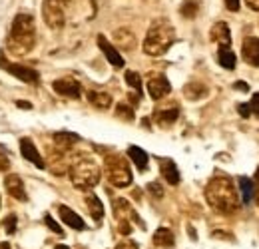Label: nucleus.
<instances>
[{
    "label": "nucleus",
    "mask_w": 259,
    "mask_h": 249,
    "mask_svg": "<svg viewBox=\"0 0 259 249\" xmlns=\"http://www.w3.org/2000/svg\"><path fill=\"white\" fill-rule=\"evenodd\" d=\"M205 199L209 208L220 214H233L239 208V197H237V189L233 186V180L224 174H218L207 182Z\"/></svg>",
    "instance_id": "nucleus-1"
},
{
    "label": "nucleus",
    "mask_w": 259,
    "mask_h": 249,
    "mask_svg": "<svg viewBox=\"0 0 259 249\" xmlns=\"http://www.w3.org/2000/svg\"><path fill=\"white\" fill-rule=\"evenodd\" d=\"M36 42V22L34 16L28 12H20L14 16L10 34L6 40V48L14 56H24L34 48Z\"/></svg>",
    "instance_id": "nucleus-2"
},
{
    "label": "nucleus",
    "mask_w": 259,
    "mask_h": 249,
    "mask_svg": "<svg viewBox=\"0 0 259 249\" xmlns=\"http://www.w3.org/2000/svg\"><path fill=\"white\" fill-rule=\"evenodd\" d=\"M174 40H176L174 26L167 20L160 18L150 26V30H148L144 42H142V48H144V52L148 56H162L169 50Z\"/></svg>",
    "instance_id": "nucleus-3"
},
{
    "label": "nucleus",
    "mask_w": 259,
    "mask_h": 249,
    "mask_svg": "<svg viewBox=\"0 0 259 249\" xmlns=\"http://www.w3.org/2000/svg\"><path fill=\"white\" fill-rule=\"evenodd\" d=\"M68 174H70V180L76 189H92L94 186H98V182L102 178L100 165L86 156L74 157Z\"/></svg>",
    "instance_id": "nucleus-4"
},
{
    "label": "nucleus",
    "mask_w": 259,
    "mask_h": 249,
    "mask_svg": "<svg viewBox=\"0 0 259 249\" xmlns=\"http://www.w3.org/2000/svg\"><path fill=\"white\" fill-rule=\"evenodd\" d=\"M106 178L114 187H128L132 184V170L130 163L118 154H110L104 159Z\"/></svg>",
    "instance_id": "nucleus-5"
},
{
    "label": "nucleus",
    "mask_w": 259,
    "mask_h": 249,
    "mask_svg": "<svg viewBox=\"0 0 259 249\" xmlns=\"http://www.w3.org/2000/svg\"><path fill=\"white\" fill-rule=\"evenodd\" d=\"M70 0H44L42 2V18L48 28L60 30L66 24V6Z\"/></svg>",
    "instance_id": "nucleus-6"
},
{
    "label": "nucleus",
    "mask_w": 259,
    "mask_h": 249,
    "mask_svg": "<svg viewBox=\"0 0 259 249\" xmlns=\"http://www.w3.org/2000/svg\"><path fill=\"white\" fill-rule=\"evenodd\" d=\"M112 210H114V216H116V221H118V223H120V221H128V223L136 221L138 225L144 227V223L140 221L138 214L134 212V208L130 205L128 199H124V197H116V199L112 201Z\"/></svg>",
    "instance_id": "nucleus-7"
},
{
    "label": "nucleus",
    "mask_w": 259,
    "mask_h": 249,
    "mask_svg": "<svg viewBox=\"0 0 259 249\" xmlns=\"http://www.w3.org/2000/svg\"><path fill=\"white\" fill-rule=\"evenodd\" d=\"M171 92V86L163 74H150L148 76V94L152 100H162Z\"/></svg>",
    "instance_id": "nucleus-8"
},
{
    "label": "nucleus",
    "mask_w": 259,
    "mask_h": 249,
    "mask_svg": "<svg viewBox=\"0 0 259 249\" xmlns=\"http://www.w3.org/2000/svg\"><path fill=\"white\" fill-rule=\"evenodd\" d=\"M52 90L64 98H72V100H78L82 96V86L74 80V78H60V80H54L52 82Z\"/></svg>",
    "instance_id": "nucleus-9"
},
{
    "label": "nucleus",
    "mask_w": 259,
    "mask_h": 249,
    "mask_svg": "<svg viewBox=\"0 0 259 249\" xmlns=\"http://www.w3.org/2000/svg\"><path fill=\"white\" fill-rule=\"evenodd\" d=\"M2 68L8 70V74H12L14 78L22 80V82H28V84H34L38 82V72L28 68V66H22V64H12V62H0Z\"/></svg>",
    "instance_id": "nucleus-10"
},
{
    "label": "nucleus",
    "mask_w": 259,
    "mask_h": 249,
    "mask_svg": "<svg viewBox=\"0 0 259 249\" xmlns=\"http://www.w3.org/2000/svg\"><path fill=\"white\" fill-rule=\"evenodd\" d=\"M178 118H180V108H178L176 104H169V106H165V108H158L156 114H154L156 124L162 126V128L174 126V122H178Z\"/></svg>",
    "instance_id": "nucleus-11"
},
{
    "label": "nucleus",
    "mask_w": 259,
    "mask_h": 249,
    "mask_svg": "<svg viewBox=\"0 0 259 249\" xmlns=\"http://www.w3.org/2000/svg\"><path fill=\"white\" fill-rule=\"evenodd\" d=\"M4 186H6V191H8L14 199H18V201H26V199H28L26 189H24V182H22V178H20V176H16V174L6 176Z\"/></svg>",
    "instance_id": "nucleus-12"
},
{
    "label": "nucleus",
    "mask_w": 259,
    "mask_h": 249,
    "mask_svg": "<svg viewBox=\"0 0 259 249\" xmlns=\"http://www.w3.org/2000/svg\"><path fill=\"white\" fill-rule=\"evenodd\" d=\"M98 46H100V50L104 52V56L108 58V62L112 64L114 68H124V58L120 56V52L116 50V46L106 40V36H102V34L98 36Z\"/></svg>",
    "instance_id": "nucleus-13"
},
{
    "label": "nucleus",
    "mask_w": 259,
    "mask_h": 249,
    "mask_svg": "<svg viewBox=\"0 0 259 249\" xmlns=\"http://www.w3.org/2000/svg\"><path fill=\"white\" fill-rule=\"evenodd\" d=\"M241 54H243L245 62L249 64V66H259V38L247 36V38L243 40Z\"/></svg>",
    "instance_id": "nucleus-14"
},
{
    "label": "nucleus",
    "mask_w": 259,
    "mask_h": 249,
    "mask_svg": "<svg viewBox=\"0 0 259 249\" xmlns=\"http://www.w3.org/2000/svg\"><path fill=\"white\" fill-rule=\"evenodd\" d=\"M20 152H22V156L26 157L28 161H32L36 168H40V170L46 168V161L38 154V150H36V146H34V142L30 138H22L20 140Z\"/></svg>",
    "instance_id": "nucleus-15"
},
{
    "label": "nucleus",
    "mask_w": 259,
    "mask_h": 249,
    "mask_svg": "<svg viewBox=\"0 0 259 249\" xmlns=\"http://www.w3.org/2000/svg\"><path fill=\"white\" fill-rule=\"evenodd\" d=\"M114 42H116L118 48H122L126 52L136 50V46H138L136 34L130 30V28H118V30H114Z\"/></svg>",
    "instance_id": "nucleus-16"
},
{
    "label": "nucleus",
    "mask_w": 259,
    "mask_h": 249,
    "mask_svg": "<svg viewBox=\"0 0 259 249\" xmlns=\"http://www.w3.org/2000/svg\"><path fill=\"white\" fill-rule=\"evenodd\" d=\"M58 214H60V219L64 221L68 227H72V229H78V231H82V229H86V223H84V219L80 218L74 210H70L68 205H58Z\"/></svg>",
    "instance_id": "nucleus-17"
},
{
    "label": "nucleus",
    "mask_w": 259,
    "mask_h": 249,
    "mask_svg": "<svg viewBox=\"0 0 259 249\" xmlns=\"http://www.w3.org/2000/svg\"><path fill=\"white\" fill-rule=\"evenodd\" d=\"M209 38L211 42L220 44V46H229L231 44V32H229V26L226 22H215L209 30Z\"/></svg>",
    "instance_id": "nucleus-18"
},
{
    "label": "nucleus",
    "mask_w": 259,
    "mask_h": 249,
    "mask_svg": "<svg viewBox=\"0 0 259 249\" xmlns=\"http://www.w3.org/2000/svg\"><path fill=\"white\" fill-rule=\"evenodd\" d=\"M52 142H54V150L58 152H70L72 146L78 142V136L76 134H70V132H58L52 136Z\"/></svg>",
    "instance_id": "nucleus-19"
},
{
    "label": "nucleus",
    "mask_w": 259,
    "mask_h": 249,
    "mask_svg": "<svg viewBox=\"0 0 259 249\" xmlns=\"http://www.w3.org/2000/svg\"><path fill=\"white\" fill-rule=\"evenodd\" d=\"M160 172H162L163 180L169 186H178L180 184V172H178V165L171 159H160Z\"/></svg>",
    "instance_id": "nucleus-20"
},
{
    "label": "nucleus",
    "mask_w": 259,
    "mask_h": 249,
    "mask_svg": "<svg viewBox=\"0 0 259 249\" xmlns=\"http://www.w3.org/2000/svg\"><path fill=\"white\" fill-rule=\"evenodd\" d=\"M184 96L188 100H192V102H197V100H201V98L207 96V86L201 84V82H188L184 86Z\"/></svg>",
    "instance_id": "nucleus-21"
},
{
    "label": "nucleus",
    "mask_w": 259,
    "mask_h": 249,
    "mask_svg": "<svg viewBox=\"0 0 259 249\" xmlns=\"http://www.w3.org/2000/svg\"><path fill=\"white\" fill-rule=\"evenodd\" d=\"M88 100L98 110H108L112 106V96L108 92H102V90H90L88 92Z\"/></svg>",
    "instance_id": "nucleus-22"
},
{
    "label": "nucleus",
    "mask_w": 259,
    "mask_h": 249,
    "mask_svg": "<svg viewBox=\"0 0 259 249\" xmlns=\"http://www.w3.org/2000/svg\"><path fill=\"white\" fill-rule=\"evenodd\" d=\"M84 201H86V208H88L90 216H92V218L100 223V221H102V218H104V205H102L100 197H98V195H94V193H88Z\"/></svg>",
    "instance_id": "nucleus-23"
},
{
    "label": "nucleus",
    "mask_w": 259,
    "mask_h": 249,
    "mask_svg": "<svg viewBox=\"0 0 259 249\" xmlns=\"http://www.w3.org/2000/svg\"><path fill=\"white\" fill-rule=\"evenodd\" d=\"M128 156L132 157V161L136 163V168H138L140 172H146V168H148V154H146L142 148H138V146H130Z\"/></svg>",
    "instance_id": "nucleus-24"
},
{
    "label": "nucleus",
    "mask_w": 259,
    "mask_h": 249,
    "mask_svg": "<svg viewBox=\"0 0 259 249\" xmlns=\"http://www.w3.org/2000/svg\"><path fill=\"white\" fill-rule=\"evenodd\" d=\"M154 243L158 245V247H171L174 245V233H171V229H167V227H160L156 233H154Z\"/></svg>",
    "instance_id": "nucleus-25"
},
{
    "label": "nucleus",
    "mask_w": 259,
    "mask_h": 249,
    "mask_svg": "<svg viewBox=\"0 0 259 249\" xmlns=\"http://www.w3.org/2000/svg\"><path fill=\"white\" fill-rule=\"evenodd\" d=\"M218 62H220V66H224L226 70H233L235 68V54L231 52L229 46H220V50H218Z\"/></svg>",
    "instance_id": "nucleus-26"
},
{
    "label": "nucleus",
    "mask_w": 259,
    "mask_h": 249,
    "mask_svg": "<svg viewBox=\"0 0 259 249\" xmlns=\"http://www.w3.org/2000/svg\"><path fill=\"white\" fill-rule=\"evenodd\" d=\"M237 182H239V189H241L243 203H251V199H253V180H251V178L241 176Z\"/></svg>",
    "instance_id": "nucleus-27"
},
{
    "label": "nucleus",
    "mask_w": 259,
    "mask_h": 249,
    "mask_svg": "<svg viewBox=\"0 0 259 249\" xmlns=\"http://www.w3.org/2000/svg\"><path fill=\"white\" fill-rule=\"evenodd\" d=\"M199 12V0H184L180 6V14L184 18H195Z\"/></svg>",
    "instance_id": "nucleus-28"
},
{
    "label": "nucleus",
    "mask_w": 259,
    "mask_h": 249,
    "mask_svg": "<svg viewBox=\"0 0 259 249\" xmlns=\"http://www.w3.org/2000/svg\"><path fill=\"white\" fill-rule=\"evenodd\" d=\"M126 82H128V86L132 90H136V94L142 96V76H140L138 72L128 70V72H126Z\"/></svg>",
    "instance_id": "nucleus-29"
},
{
    "label": "nucleus",
    "mask_w": 259,
    "mask_h": 249,
    "mask_svg": "<svg viewBox=\"0 0 259 249\" xmlns=\"http://www.w3.org/2000/svg\"><path fill=\"white\" fill-rule=\"evenodd\" d=\"M116 116L118 118H122V120H126V122H132L134 120V106H130V104H118L116 106Z\"/></svg>",
    "instance_id": "nucleus-30"
},
{
    "label": "nucleus",
    "mask_w": 259,
    "mask_h": 249,
    "mask_svg": "<svg viewBox=\"0 0 259 249\" xmlns=\"http://www.w3.org/2000/svg\"><path fill=\"white\" fill-rule=\"evenodd\" d=\"M16 216L14 214H10V216H6L4 221H2V227H4V231L8 233V235H12V233H16Z\"/></svg>",
    "instance_id": "nucleus-31"
},
{
    "label": "nucleus",
    "mask_w": 259,
    "mask_h": 249,
    "mask_svg": "<svg viewBox=\"0 0 259 249\" xmlns=\"http://www.w3.org/2000/svg\"><path fill=\"white\" fill-rule=\"evenodd\" d=\"M44 221H46V225H48V229H50V231H54L56 235H64L62 227H60V225H58V223L52 219V216H50V214H46V216H44Z\"/></svg>",
    "instance_id": "nucleus-32"
},
{
    "label": "nucleus",
    "mask_w": 259,
    "mask_h": 249,
    "mask_svg": "<svg viewBox=\"0 0 259 249\" xmlns=\"http://www.w3.org/2000/svg\"><path fill=\"white\" fill-rule=\"evenodd\" d=\"M148 191H150V193H152L154 197H158V199H160V197L163 195L162 186H160L158 182H152V184H148Z\"/></svg>",
    "instance_id": "nucleus-33"
},
{
    "label": "nucleus",
    "mask_w": 259,
    "mask_h": 249,
    "mask_svg": "<svg viewBox=\"0 0 259 249\" xmlns=\"http://www.w3.org/2000/svg\"><path fill=\"white\" fill-rule=\"evenodd\" d=\"M247 106H249V110H251L253 116H259V92L251 96V102Z\"/></svg>",
    "instance_id": "nucleus-34"
},
{
    "label": "nucleus",
    "mask_w": 259,
    "mask_h": 249,
    "mask_svg": "<svg viewBox=\"0 0 259 249\" xmlns=\"http://www.w3.org/2000/svg\"><path fill=\"white\" fill-rule=\"evenodd\" d=\"M253 199L257 201L259 205V168L257 172H255V176H253Z\"/></svg>",
    "instance_id": "nucleus-35"
},
{
    "label": "nucleus",
    "mask_w": 259,
    "mask_h": 249,
    "mask_svg": "<svg viewBox=\"0 0 259 249\" xmlns=\"http://www.w3.org/2000/svg\"><path fill=\"white\" fill-rule=\"evenodd\" d=\"M237 112H239L241 118H249L251 116V110H249L247 104H237Z\"/></svg>",
    "instance_id": "nucleus-36"
},
{
    "label": "nucleus",
    "mask_w": 259,
    "mask_h": 249,
    "mask_svg": "<svg viewBox=\"0 0 259 249\" xmlns=\"http://www.w3.org/2000/svg\"><path fill=\"white\" fill-rule=\"evenodd\" d=\"M6 170H10V159L6 154L0 152V172H6Z\"/></svg>",
    "instance_id": "nucleus-37"
},
{
    "label": "nucleus",
    "mask_w": 259,
    "mask_h": 249,
    "mask_svg": "<svg viewBox=\"0 0 259 249\" xmlns=\"http://www.w3.org/2000/svg\"><path fill=\"white\" fill-rule=\"evenodd\" d=\"M114 249H138V243H136V241H130V239H126V241L118 243Z\"/></svg>",
    "instance_id": "nucleus-38"
},
{
    "label": "nucleus",
    "mask_w": 259,
    "mask_h": 249,
    "mask_svg": "<svg viewBox=\"0 0 259 249\" xmlns=\"http://www.w3.org/2000/svg\"><path fill=\"white\" fill-rule=\"evenodd\" d=\"M226 8L229 12H237L239 10V0H226Z\"/></svg>",
    "instance_id": "nucleus-39"
},
{
    "label": "nucleus",
    "mask_w": 259,
    "mask_h": 249,
    "mask_svg": "<svg viewBox=\"0 0 259 249\" xmlns=\"http://www.w3.org/2000/svg\"><path fill=\"white\" fill-rule=\"evenodd\" d=\"M245 4L251 8V10H255V12H259V0H245Z\"/></svg>",
    "instance_id": "nucleus-40"
},
{
    "label": "nucleus",
    "mask_w": 259,
    "mask_h": 249,
    "mask_svg": "<svg viewBox=\"0 0 259 249\" xmlns=\"http://www.w3.org/2000/svg\"><path fill=\"white\" fill-rule=\"evenodd\" d=\"M233 88H237V90H239V92H247V90H249V88H247V84H245V82H235V84H233Z\"/></svg>",
    "instance_id": "nucleus-41"
},
{
    "label": "nucleus",
    "mask_w": 259,
    "mask_h": 249,
    "mask_svg": "<svg viewBox=\"0 0 259 249\" xmlns=\"http://www.w3.org/2000/svg\"><path fill=\"white\" fill-rule=\"evenodd\" d=\"M16 106H18V108H24V110H32V104H30V102H22V100H20V102H16Z\"/></svg>",
    "instance_id": "nucleus-42"
},
{
    "label": "nucleus",
    "mask_w": 259,
    "mask_h": 249,
    "mask_svg": "<svg viewBox=\"0 0 259 249\" xmlns=\"http://www.w3.org/2000/svg\"><path fill=\"white\" fill-rule=\"evenodd\" d=\"M0 249H10V245L8 243H0Z\"/></svg>",
    "instance_id": "nucleus-43"
},
{
    "label": "nucleus",
    "mask_w": 259,
    "mask_h": 249,
    "mask_svg": "<svg viewBox=\"0 0 259 249\" xmlns=\"http://www.w3.org/2000/svg\"><path fill=\"white\" fill-rule=\"evenodd\" d=\"M54 249H70V247H68V245H56Z\"/></svg>",
    "instance_id": "nucleus-44"
}]
</instances>
